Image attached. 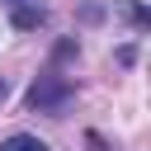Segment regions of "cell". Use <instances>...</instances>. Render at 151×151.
<instances>
[{"mask_svg": "<svg viewBox=\"0 0 151 151\" xmlns=\"http://www.w3.org/2000/svg\"><path fill=\"white\" fill-rule=\"evenodd\" d=\"M61 99H66V85H61V80H42V85L28 90V104H33V109H57Z\"/></svg>", "mask_w": 151, "mask_h": 151, "instance_id": "1", "label": "cell"}, {"mask_svg": "<svg viewBox=\"0 0 151 151\" xmlns=\"http://www.w3.org/2000/svg\"><path fill=\"white\" fill-rule=\"evenodd\" d=\"M0 151H47V142H38V137H24V132H19V137H5V142H0Z\"/></svg>", "mask_w": 151, "mask_h": 151, "instance_id": "2", "label": "cell"}, {"mask_svg": "<svg viewBox=\"0 0 151 151\" xmlns=\"http://www.w3.org/2000/svg\"><path fill=\"white\" fill-rule=\"evenodd\" d=\"M42 19V9H14V28H33Z\"/></svg>", "mask_w": 151, "mask_h": 151, "instance_id": "3", "label": "cell"}, {"mask_svg": "<svg viewBox=\"0 0 151 151\" xmlns=\"http://www.w3.org/2000/svg\"><path fill=\"white\" fill-rule=\"evenodd\" d=\"M5 94H9V85H5V80H0V99H5Z\"/></svg>", "mask_w": 151, "mask_h": 151, "instance_id": "4", "label": "cell"}, {"mask_svg": "<svg viewBox=\"0 0 151 151\" xmlns=\"http://www.w3.org/2000/svg\"><path fill=\"white\" fill-rule=\"evenodd\" d=\"M5 5H24V0H5Z\"/></svg>", "mask_w": 151, "mask_h": 151, "instance_id": "5", "label": "cell"}]
</instances>
